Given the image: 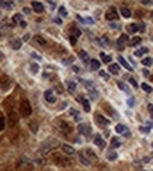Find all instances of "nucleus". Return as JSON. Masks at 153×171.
I'll return each instance as SVG.
<instances>
[{"mask_svg": "<svg viewBox=\"0 0 153 171\" xmlns=\"http://www.w3.org/2000/svg\"><path fill=\"white\" fill-rule=\"evenodd\" d=\"M32 112V108H31V104H30L28 100H23L21 101V105H20V114L21 116L24 118H28Z\"/></svg>", "mask_w": 153, "mask_h": 171, "instance_id": "nucleus-1", "label": "nucleus"}, {"mask_svg": "<svg viewBox=\"0 0 153 171\" xmlns=\"http://www.w3.org/2000/svg\"><path fill=\"white\" fill-rule=\"evenodd\" d=\"M55 125H56L58 128H59V131L62 132V133H65V135H69L72 132V126L69 125L68 122H65V121H56Z\"/></svg>", "mask_w": 153, "mask_h": 171, "instance_id": "nucleus-2", "label": "nucleus"}, {"mask_svg": "<svg viewBox=\"0 0 153 171\" xmlns=\"http://www.w3.org/2000/svg\"><path fill=\"white\" fill-rule=\"evenodd\" d=\"M118 18V10L115 7H110L107 11H105V20L108 21H114V20Z\"/></svg>", "mask_w": 153, "mask_h": 171, "instance_id": "nucleus-3", "label": "nucleus"}, {"mask_svg": "<svg viewBox=\"0 0 153 171\" xmlns=\"http://www.w3.org/2000/svg\"><path fill=\"white\" fill-rule=\"evenodd\" d=\"M77 129H79L80 135H83V136L88 137L91 135V128L88 125H86V123H80L79 126H77Z\"/></svg>", "mask_w": 153, "mask_h": 171, "instance_id": "nucleus-4", "label": "nucleus"}, {"mask_svg": "<svg viewBox=\"0 0 153 171\" xmlns=\"http://www.w3.org/2000/svg\"><path fill=\"white\" fill-rule=\"evenodd\" d=\"M128 35L127 34H122L121 36H119V39L117 41V46H118V49H124V46H125V44L128 42Z\"/></svg>", "mask_w": 153, "mask_h": 171, "instance_id": "nucleus-5", "label": "nucleus"}, {"mask_svg": "<svg viewBox=\"0 0 153 171\" xmlns=\"http://www.w3.org/2000/svg\"><path fill=\"white\" fill-rule=\"evenodd\" d=\"M44 97H45V100L48 101V102H51V104L56 102V97H55V95H54L52 90H46V91L44 93Z\"/></svg>", "mask_w": 153, "mask_h": 171, "instance_id": "nucleus-6", "label": "nucleus"}, {"mask_svg": "<svg viewBox=\"0 0 153 171\" xmlns=\"http://www.w3.org/2000/svg\"><path fill=\"white\" fill-rule=\"evenodd\" d=\"M96 121H97V123H98L100 126H108L110 125V121L108 119H105L103 115H100V114H96Z\"/></svg>", "mask_w": 153, "mask_h": 171, "instance_id": "nucleus-7", "label": "nucleus"}, {"mask_svg": "<svg viewBox=\"0 0 153 171\" xmlns=\"http://www.w3.org/2000/svg\"><path fill=\"white\" fill-rule=\"evenodd\" d=\"M31 6H32V8H34L35 13H42L44 11V6H42V3L41 2H32Z\"/></svg>", "mask_w": 153, "mask_h": 171, "instance_id": "nucleus-8", "label": "nucleus"}, {"mask_svg": "<svg viewBox=\"0 0 153 171\" xmlns=\"http://www.w3.org/2000/svg\"><path fill=\"white\" fill-rule=\"evenodd\" d=\"M52 159H54V161H56V164H68V163H70L69 160L60 157L59 154H54V156H52Z\"/></svg>", "mask_w": 153, "mask_h": 171, "instance_id": "nucleus-9", "label": "nucleus"}, {"mask_svg": "<svg viewBox=\"0 0 153 171\" xmlns=\"http://www.w3.org/2000/svg\"><path fill=\"white\" fill-rule=\"evenodd\" d=\"M93 142H94V145H97L98 147H104V146H105V142L103 140V137L100 136V135H94V140H93Z\"/></svg>", "mask_w": 153, "mask_h": 171, "instance_id": "nucleus-10", "label": "nucleus"}, {"mask_svg": "<svg viewBox=\"0 0 153 171\" xmlns=\"http://www.w3.org/2000/svg\"><path fill=\"white\" fill-rule=\"evenodd\" d=\"M108 72L111 73V74H119V64H117V63H114V64H110L108 66Z\"/></svg>", "mask_w": 153, "mask_h": 171, "instance_id": "nucleus-11", "label": "nucleus"}, {"mask_svg": "<svg viewBox=\"0 0 153 171\" xmlns=\"http://www.w3.org/2000/svg\"><path fill=\"white\" fill-rule=\"evenodd\" d=\"M0 84H3V88H9V84H10V80L6 74H3L0 77Z\"/></svg>", "mask_w": 153, "mask_h": 171, "instance_id": "nucleus-12", "label": "nucleus"}, {"mask_svg": "<svg viewBox=\"0 0 153 171\" xmlns=\"http://www.w3.org/2000/svg\"><path fill=\"white\" fill-rule=\"evenodd\" d=\"M79 101L83 104V108H84V111L86 112H90V104H88V101L86 100V98H83V97L79 98Z\"/></svg>", "mask_w": 153, "mask_h": 171, "instance_id": "nucleus-13", "label": "nucleus"}, {"mask_svg": "<svg viewBox=\"0 0 153 171\" xmlns=\"http://www.w3.org/2000/svg\"><path fill=\"white\" fill-rule=\"evenodd\" d=\"M62 150L65 151L66 154H74V149L69 145H62Z\"/></svg>", "mask_w": 153, "mask_h": 171, "instance_id": "nucleus-14", "label": "nucleus"}, {"mask_svg": "<svg viewBox=\"0 0 153 171\" xmlns=\"http://www.w3.org/2000/svg\"><path fill=\"white\" fill-rule=\"evenodd\" d=\"M118 60H119V63H121L127 70H132V66H129V64H128V62L125 60V59L122 58V56H118Z\"/></svg>", "mask_w": 153, "mask_h": 171, "instance_id": "nucleus-15", "label": "nucleus"}, {"mask_svg": "<svg viewBox=\"0 0 153 171\" xmlns=\"http://www.w3.org/2000/svg\"><path fill=\"white\" fill-rule=\"evenodd\" d=\"M121 14H122V17H125V18H129V17L132 16L131 10L129 8H127V7H121Z\"/></svg>", "mask_w": 153, "mask_h": 171, "instance_id": "nucleus-16", "label": "nucleus"}, {"mask_svg": "<svg viewBox=\"0 0 153 171\" xmlns=\"http://www.w3.org/2000/svg\"><path fill=\"white\" fill-rule=\"evenodd\" d=\"M90 67L93 70H98L100 69V62L97 60V59H91L90 60Z\"/></svg>", "mask_w": 153, "mask_h": 171, "instance_id": "nucleus-17", "label": "nucleus"}, {"mask_svg": "<svg viewBox=\"0 0 153 171\" xmlns=\"http://www.w3.org/2000/svg\"><path fill=\"white\" fill-rule=\"evenodd\" d=\"M149 52V49H147V48H141V49H138L135 52V56H138V58H141V56H143L145 53H147Z\"/></svg>", "mask_w": 153, "mask_h": 171, "instance_id": "nucleus-18", "label": "nucleus"}, {"mask_svg": "<svg viewBox=\"0 0 153 171\" xmlns=\"http://www.w3.org/2000/svg\"><path fill=\"white\" fill-rule=\"evenodd\" d=\"M79 159H80V161H82L84 165H90V161L86 159V156H84V153H83V151H80V153H79Z\"/></svg>", "mask_w": 153, "mask_h": 171, "instance_id": "nucleus-19", "label": "nucleus"}, {"mask_svg": "<svg viewBox=\"0 0 153 171\" xmlns=\"http://www.w3.org/2000/svg\"><path fill=\"white\" fill-rule=\"evenodd\" d=\"M21 45H23V41H21V39H16L14 42H12V46H13V49H20L21 48Z\"/></svg>", "mask_w": 153, "mask_h": 171, "instance_id": "nucleus-20", "label": "nucleus"}, {"mask_svg": "<svg viewBox=\"0 0 153 171\" xmlns=\"http://www.w3.org/2000/svg\"><path fill=\"white\" fill-rule=\"evenodd\" d=\"M141 42H142L141 36H135V38H132V41L129 42V45H131V46H136V45H139Z\"/></svg>", "mask_w": 153, "mask_h": 171, "instance_id": "nucleus-21", "label": "nucleus"}, {"mask_svg": "<svg viewBox=\"0 0 153 171\" xmlns=\"http://www.w3.org/2000/svg\"><path fill=\"white\" fill-rule=\"evenodd\" d=\"M100 58H101V60L104 62V63H110L111 62V56L110 55H105V53H100Z\"/></svg>", "mask_w": 153, "mask_h": 171, "instance_id": "nucleus-22", "label": "nucleus"}, {"mask_svg": "<svg viewBox=\"0 0 153 171\" xmlns=\"http://www.w3.org/2000/svg\"><path fill=\"white\" fill-rule=\"evenodd\" d=\"M125 129H127V126L122 125V123H118V125L115 126V132H117V133H124Z\"/></svg>", "mask_w": 153, "mask_h": 171, "instance_id": "nucleus-23", "label": "nucleus"}, {"mask_svg": "<svg viewBox=\"0 0 153 171\" xmlns=\"http://www.w3.org/2000/svg\"><path fill=\"white\" fill-rule=\"evenodd\" d=\"M77 20L82 21V22H84V24H93L94 22L93 18H83V17H80V16H77Z\"/></svg>", "mask_w": 153, "mask_h": 171, "instance_id": "nucleus-24", "label": "nucleus"}, {"mask_svg": "<svg viewBox=\"0 0 153 171\" xmlns=\"http://www.w3.org/2000/svg\"><path fill=\"white\" fill-rule=\"evenodd\" d=\"M138 30H139L138 24H131V25H128V31H129V32H136Z\"/></svg>", "mask_w": 153, "mask_h": 171, "instance_id": "nucleus-25", "label": "nucleus"}, {"mask_svg": "<svg viewBox=\"0 0 153 171\" xmlns=\"http://www.w3.org/2000/svg\"><path fill=\"white\" fill-rule=\"evenodd\" d=\"M17 122V115L14 114V112H12V114H10V125H14V123Z\"/></svg>", "mask_w": 153, "mask_h": 171, "instance_id": "nucleus-26", "label": "nucleus"}, {"mask_svg": "<svg viewBox=\"0 0 153 171\" xmlns=\"http://www.w3.org/2000/svg\"><path fill=\"white\" fill-rule=\"evenodd\" d=\"M141 87H142V88H143L146 93H152V90H153L152 87H150L147 83H142V84H141Z\"/></svg>", "mask_w": 153, "mask_h": 171, "instance_id": "nucleus-27", "label": "nucleus"}, {"mask_svg": "<svg viewBox=\"0 0 153 171\" xmlns=\"http://www.w3.org/2000/svg\"><path fill=\"white\" fill-rule=\"evenodd\" d=\"M142 63H143L145 66H152L153 60H152V58H143V60H142Z\"/></svg>", "mask_w": 153, "mask_h": 171, "instance_id": "nucleus-28", "label": "nucleus"}, {"mask_svg": "<svg viewBox=\"0 0 153 171\" xmlns=\"http://www.w3.org/2000/svg\"><path fill=\"white\" fill-rule=\"evenodd\" d=\"M79 55H80V58H82V59H83V60H84V62H86V63H87V62H90V60H88V55H87V53H86V52H84V50H82V52H80V53H79Z\"/></svg>", "mask_w": 153, "mask_h": 171, "instance_id": "nucleus-29", "label": "nucleus"}, {"mask_svg": "<svg viewBox=\"0 0 153 171\" xmlns=\"http://www.w3.org/2000/svg\"><path fill=\"white\" fill-rule=\"evenodd\" d=\"M30 69H31V72H32V73H37L38 70H40V66H38V63H31Z\"/></svg>", "mask_w": 153, "mask_h": 171, "instance_id": "nucleus-30", "label": "nucleus"}, {"mask_svg": "<svg viewBox=\"0 0 153 171\" xmlns=\"http://www.w3.org/2000/svg\"><path fill=\"white\" fill-rule=\"evenodd\" d=\"M68 88H69V91H74V90H76V83H74V81H69Z\"/></svg>", "mask_w": 153, "mask_h": 171, "instance_id": "nucleus-31", "label": "nucleus"}, {"mask_svg": "<svg viewBox=\"0 0 153 171\" xmlns=\"http://www.w3.org/2000/svg\"><path fill=\"white\" fill-rule=\"evenodd\" d=\"M111 146H112V147L115 149V147H119V146H121V143H119V140L117 139V137H114L112 142H111Z\"/></svg>", "mask_w": 153, "mask_h": 171, "instance_id": "nucleus-32", "label": "nucleus"}, {"mask_svg": "<svg viewBox=\"0 0 153 171\" xmlns=\"http://www.w3.org/2000/svg\"><path fill=\"white\" fill-rule=\"evenodd\" d=\"M70 114L74 116V121H77V122H79V121H80V115H79V112L74 111V109H70Z\"/></svg>", "mask_w": 153, "mask_h": 171, "instance_id": "nucleus-33", "label": "nucleus"}, {"mask_svg": "<svg viewBox=\"0 0 153 171\" xmlns=\"http://www.w3.org/2000/svg\"><path fill=\"white\" fill-rule=\"evenodd\" d=\"M0 6H3V7H12V6H14V3L13 2H0Z\"/></svg>", "mask_w": 153, "mask_h": 171, "instance_id": "nucleus-34", "label": "nucleus"}, {"mask_svg": "<svg viewBox=\"0 0 153 171\" xmlns=\"http://www.w3.org/2000/svg\"><path fill=\"white\" fill-rule=\"evenodd\" d=\"M4 123H6V118L3 116H0V132L4 129Z\"/></svg>", "mask_w": 153, "mask_h": 171, "instance_id": "nucleus-35", "label": "nucleus"}, {"mask_svg": "<svg viewBox=\"0 0 153 171\" xmlns=\"http://www.w3.org/2000/svg\"><path fill=\"white\" fill-rule=\"evenodd\" d=\"M59 14H62L63 17L68 16V11H66V8L63 7V6H60V7H59Z\"/></svg>", "mask_w": 153, "mask_h": 171, "instance_id": "nucleus-36", "label": "nucleus"}, {"mask_svg": "<svg viewBox=\"0 0 153 171\" xmlns=\"http://www.w3.org/2000/svg\"><path fill=\"white\" fill-rule=\"evenodd\" d=\"M139 131L143 132V133H149V132H150V128H149V126H141V128H139Z\"/></svg>", "mask_w": 153, "mask_h": 171, "instance_id": "nucleus-37", "label": "nucleus"}, {"mask_svg": "<svg viewBox=\"0 0 153 171\" xmlns=\"http://www.w3.org/2000/svg\"><path fill=\"white\" fill-rule=\"evenodd\" d=\"M117 84H118V87H119V88H121V90H124V91H129V90H128V87L127 86H125V84L124 83H121V81H119V83H117Z\"/></svg>", "mask_w": 153, "mask_h": 171, "instance_id": "nucleus-38", "label": "nucleus"}, {"mask_svg": "<svg viewBox=\"0 0 153 171\" xmlns=\"http://www.w3.org/2000/svg\"><path fill=\"white\" fill-rule=\"evenodd\" d=\"M108 160H115L117 159V153L115 151H111V153H108Z\"/></svg>", "mask_w": 153, "mask_h": 171, "instance_id": "nucleus-39", "label": "nucleus"}, {"mask_svg": "<svg viewBox=\"0 0 153 171\" xmlns=\"http://www.w3.org/2000/svg\"><path fill=\"white\" fill-rule=\"evenodd\" d=\"M35 39H37V41L40 42L41 45H45V44H46V41H44V38H42V36H40V35H37V36H35Z\"/></svg>", "mask_w": 153, "mask_h": 171, "instance_id": "nucleus-40", "label": "nucleus"}, {"mask_svg": "<svg viewBox=\"0 0 153 171\" xmlns=\"http://www.w3.org/2000/svg\"><path fill=\"white\" fill-rule=\"evenodd\" d=\"M100 76H101L103 78H105V80H108V78H110V76H108L105 72H100Z\"/></svg>", "mask_w": 153, "mask_h": 171, "instance_id": "nucleus-41", "label": "nucleus"}, {"mask_svg": "<svg viewBox=\"0 0 153 171\" xmlns=\"http://www.w3.org/2000/svg\"><path fill=\"white\" fill-rule=\"evenodd\" d=\"M129 83L132 84L133 87H138V83H136V80H135V78H133V77H131V78H129Z\"/></svg>", "mask_w": 153, "mask_h": 171, "instance_id": "nucleus-42", "label": "nucleus"}, {"mask_svg": "<svg viewBox=\"0 0 153 171\" xmlns=\"http://www.w3.org/2000/svg\"><path fill=\"white\" fill-rule=\"evenodd\" d=\"M147 109H149L150 115H152V118H153V104H149V105H147Z\"/></svg>", "mask_w": 153, "mask_h": 171, "instance_id": "nucleus-43", "label": "nucleus"}, {"mask_svg": "<svg viewBox=\"0 0 153 171\" xmlns=\"http://www.w3.org/2000/svg\"><path fill=\"white\" fill-rule=\"evenodd\" d=\"M70 44L72 45L76 44V36H74V35H70Z\"/></svg>", "mask_w": 153, "mask_h": 171, "instance_id": "nucleus-44", "label": "nucleus"}, {"mask_svg": "<svg viewBox=\"0 0 153 171\" xmlns=\"http://www.w3.org/2000/svg\"><path fill=\"white\" fill-rule=\"evenodd\" d=\"M86 153H87L88 156H91V157H94V159H96V156H94V153L90 150V149H87V150H86Z\"/></svg>", "mask_w": 153, "mask_h": 171, "instance_id": "nucleus-45", "label": "nucleus"}, {"mask_svg": "<svg viewBox=\"0 0 153 171\" xmlns=\"http://www.w3.org/2000/svg\"><path fill=\"white\" fill-rule=\"evenodd\" d=\"M21 20V14H14V21H20Z\"/></svg>", "mask_w": 153, "mask_h": 171, "instance_id": "nucleus-46", "label": "nucleus"}, {"mask_svg": "<svg viewBox=\"0 0 153 171\" xmlns=\"http://www.w3.org/2000/svg\"><path fill=\"white\" fill-rule=\"evenodd\" d=\"M128 105H129V107H132V105H133V97H131L129 100H128Z\"/></svg>", "mask_w": 153, "mask_h": 171, "instance_id": "nucleus-47", "label": "nucleus"}, {"mask_svg": "<svg viewBox=\"0 0 153 171\" xmlns=\"http://www.w3.org/2000/svg\"><path fill=\"white\" fill-rule=\"evenodd\" d=\"M32 58H35V59H38V60H40V59H41V56H40V55H37V53L34 52V53H32Z\"/></svg>", "mask_w": 153, "mask_h": 171, "instance_id": "nucleus-48", "label": "nucleus"}, {"mask_svg": "<svg viewBox=\"0 0 153 171\" xmlns=\"http://www.w3.org/2000/svg\"><path fill=\"white\" fill-rule=\"evenodd\" d=\"M143 74H145V76H146V77H149V76H150L149 70H146V69H145V70H143Z\"/></svg>", "mask_w": 153, "mask_h": 171, "instance_id": "nucleus-49", "label": "nucleus"}, {"mask_svg": "<svg viewBox=\"0 0 153 171\" xmlns=\"http://www.w3.org/2000/svg\"><path fill=\"white\" fill-rule=\"evenodd\" d=\"M20 25H21L23 28H26V27H27V22H26V21H20Z\"/></svg>", "mask_w": 153, "mask_h": 171, "instance_id": "nucleus-50", "label": "nucleus"}, {"mask_svg": "<svg viewBox=\"0 0 153 171\" xmlns=\"http://www.w3.org/2000/svg\"><path fill=\"white\" fill-rule=\"evenodd\" d=\"M28 38H30V34H27V35L24 36V41H28Z\"/></svg>", "mask_w": 153, "mask_h": 171, "instance_id": "nucleus-51", "label": "nucleus"}, {"mask_svg": "<svg viewBox=\"0 0 153 171\" xmlns=\"http://www.w3.org/2000/svg\"><path fill=\"white\" fill-rule=\"evenodd\" d=\"M55 22H58V24H60V22H62V20H59V18H55Z\"/></svg>", "mask_w": 153, "mask_h": 171, "instance_id": "nucleus-52", "label": "nucleus"}, {"mask_svg": "<svg viewBox=\"0 0 153 171\" xmlns=\"http://www.w3.org/2000/svg\"><path fill=\"white\" fill-rule=\"evenodd\" d=\"M152 147H153V143H152Z\"/></svg>", "mask_w": 153, "mask_h": 171, "instance_id": "nucleus-53", "label": "nucleus"}, {"mask_svg": "<svg viewBox=\"0 0 153 171\" xmlns=\"http://www.w3.org/2000/svg\"><path fill=\"white\" fill-rule=\"evenodd\" d=\"M152 80H153V76H152Z\"/></svg>", "mask_w": 153, "mask_h": 171, "instance_id": "nucleus-54", "label": "nucleus"}]
</instances>
